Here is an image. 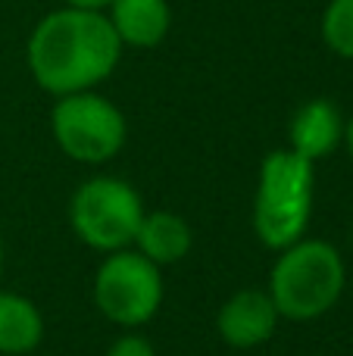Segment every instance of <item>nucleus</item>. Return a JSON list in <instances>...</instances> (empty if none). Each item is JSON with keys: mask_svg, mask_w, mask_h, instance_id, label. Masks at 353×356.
Listing matches in <instances>:
<instances>
[{"mask_svg": "<svg viewBox=\"0 0 353 356\" xmlns=\"http://www.w3.org/2000/svg\"><path fill=\"white\" fill-rule=\"evenodd\" d=\"M344 147H347V154H350V160H353V116L350 119H344Z\"/></svg>", "mask_w": 353, "mask_h": 356, "instance_id": "15", "label": "nucleus"}, {"mask_svg": "<svg viewBox=\"0 0 353 356\" xmlns=\"http://www.w3.org/2000/svg\"><path fill=\"white\" fill-rule=\"evenodd\" d=\"M110 3H113V0H66V6H79V10H97V13H104Z\"/></svg>", "mask_w": 353, "mask_h": 356, "instance_id": "14", "label": "nucleus"}, {"mask_svg": "<svg viewBox=\"0 0 353 356\" xmlns=\"http://www.w3.org/2000/svg\"><path fill=\"white\" fill-rule=\"evenodd\" d=\"M316 356H325V353H316Z\"/></svg>", "mask_w": 353, "mask_h": 356, "instance_id": "17", "label": "nucleus"}, {"mask_svg": "<svg viewBox=\"0 0 353 356\" xmlns=\"http://www.w3.org/2000/svg\"><path fill=\"white\" fill-rule=\"evenodd\" d=\"M316 197V163L297 156L294 150H269L260 163L254 191V234L266 250H285L300 241L313 219Z\"/></svg>", "mask_w": 353, "mask_h": 356, "instance_id": "3", "label": "nucleus"}, {"mask_svg": "<svg viewBox=\"0 0 353 356\" xmlns=\"http://www.w3.org/2000/svg\"><path fill=\"white\" fill-rule=\"evenodd\" d=\"M347 288V266L335 244L300 238L275 253L266 291L288 322H316L338 307Z\"/></svg>", "mask_w": 353, "mask_h": 356, "instance_id": "2", "label": "nucleus"}, {"mask_svg": "<svg viewBox=\"0 0 353 356\" xmlns=\"http://www.w3.org/2000/svg\"><path fill=\"white\" fill-rule=\"evenodd\" d=\"M104 356H156V347L150 338L138 332H122L110 347H106Z\"/></svg>", "mask_w": 353, "mask_h": 356, "instance_id": "13", "label": "nucleus"}, {"mask_svg": "<svg viewBox=\"0 0 353 356\" xmlns=\"http://www.w3.org/2000/svg\"><path fill=\"white\" fill-rule=\"evenodd\" d=\"M110 25L122 47L150 50L163 44L172 25V10L169 0H113L110 6Z\"/></svg>", "mask_w": 353, "mask_h": 356, "instance_id": "10", "label": "nucleus"}, {"mask_svg": "<svg viewBox=\"0 0 353 356\" xmlns=\"http://www.w3.org/2000/svg\"><path fill=\"white\" fill-rule=\"evenodd\" d=\"M288 150H294L297 156L310 163L325 160L329 154H335L344 141V116L331 100L313 97L304 106H297V113L291 116L288 125Z\"/></svg>", "mask_w": 353, "mask_h": 356, "instance_id": "8", "label": "nucleus"}, {"mask_svg": "<svg viewBox=\"0 0 353 356\" xmlns=\"http://www.w3.org/2000/svg\"><path fill=\"white\" fill-rule=\"evenodd\" d=\"M44 341V316L25 294L0 288V356H31Z\"/></svg>", "mask_w": 353, "mask_h": 356, "instance_id": "11", "label": "nucleus"}, {"mask_svg": "<svg viewBox=\"0 0 353 356\" xmlns=\"http://www.w3.org/2000/svg\"><path fill=\"white\" fill-rule=\"evenodd\" d=\"M135 247L141 257H147L154 266L166 269L175 266L191 253L194 247V232L179 213L172 209H147L138 225L135 234Z\"/></svg>", "mask_w": 353, "mask_h": 356, "instance_id": "9", "label": "nucleus"}, {"mask_svg": "<svg viewBox=\"0 0 353 356\" xmlns=\"http://www.w3.org/2000/svg\"><path fill=\"white\" fill-rule=\"evenodd\" d=\"M54 141L69 160L85 166H104L122 154L129 141V122L113 100L97 91H79L56 97L50 113Z\"/></svg>", "mask_w": 353, "mask_h": 356, "instance_id": "6", "label": "nucleus"}, {"mask_svg": "<svg viewBox=\"0 0 353 356\" xmlns=\"http://www.w3.org/2000/svg\"><path fill=\"white\" fill-rule=\"evenodd\" d=\"M31 356H35V353H31Z\"/></svg>", "mask_w": 353, "mask_h": 356, "instance_id": "18", "label": "nucleus"}, {"mask_svg": "<svg viewBox=\"0 0 353 356\" xmlns=\"http://www.w3.org/2000/svg\"><path fill=\"white\" fill-rule=\"evenodd\" d=\"M322 41L341 60H353V0H329L322 13Z\"/></svg>", "mask_w": 353, "mask_h": 356, "instance_id": "12", "label": "nucleus"}, {"mask_svg": "<svg viewBox=\"0 0 353 356\" xmlns=\"http://www.w3.org/2000/svg\"><path fill=\"white\" fill-rule=\"evenodd\" d=\"M144 207L135 184L116 175H94L72 191L69 228L85 247L97 253H116L135 244Z\"/></svg>", "mask_w": 353, "mask_h": 356, "instance_id": "4", "label": "nucleus"}, {"mask_svg": "<svg viewBox=\"0 0 353 356\" xmlns=\"http://www.w3.org/2000/svg\"><path fill=\"white\" fill-rule=\"evenodd\" d=\"M166 297L163 269L147 257L125 247L100 259L91 282V300L110 325L122 332H138L156 319Z\"/></svg>", "mask_w": 353, "mask_h": 356, "instance_id": "5", "label": "nucleus"}, {"mask_svg": "<svg viewBox=\"0 0 353 356\" xmlns=\"http://www.w3.org/2000/svg\"><path fill=\"white\" fill-rule=\"evenodd\" d=\"M3 263H6V250H3V234H0V278H3Z\"/></svg>", "mask_w": 353, "mask_h": 356, "instance_id": "16", "label": "nucleus"}, {"mask_svg": "<svg viewBox=\"0 0 353 356\" xmlns=\"http://www.w3.org/2000/svg\"><path fill=\"white\" fill-rule=\"evenodd\" d=\"M122 41L97 10L63 6L31 29L25 60L41 91L54 97L94 91L119 66Z\"/></svg>", "mask_w": 353, "mask_h": 356, "instance_id": "1", "label": "nucleus"}, {"mask_svg": "<svg viewBox=\"0 0 353 356\" xmlns=\"http://www.w3.org/2000/svg\"><path fill=\"white\" fill-rule=\"evenodd\" d=\"M279 309L266 288H241L219 307L216 334L235 350H256L279 332Z\"/></svg>", "mask_w": 353, "mask_h": 356, "instance_id": "7", "label": "nucleus"}]
</instances>
